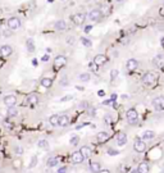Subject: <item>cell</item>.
<instances>
[{"mask_svg":"<svg viewBox=\"0 0 164 173\" xmlns=\"http://www.w3.org/2000/svg\"><path fill=\"white\" fill-rule=\"evenodd\" d=\"M49 59H50V57H49V54H46V55H44V57H42V59H41V60H42V62H49Z\"/></svg>","mask_w":164,"mask_h":173,"instance_id":"cell-42","label":"cell"},{"mask_svg":"<svg viewBox=\"0 0 164 173\" xmlns=\"http://www.w3.org/2000/svg\"><path fill=\"white\" fill-rule=\"evenodd\" d=\"M153 106L156 110H161L164 109V96H158L153 100Z\"/></svg>","mask_w":164,"mask_h":173,"instance_id":"cell-9","label":"cell"},{"mask_svg":"<svg viewBox=\"0 0 164 173\" xmlns=\"http://www.w3.org/2000/svg\"><path fill=\"white\" fill-rule=\"evenodd\" d=\"M154 137H155V132L154 131H145L142 133V139L145 140V141H150V140H153Z\"/></svg>","mask_w":164,"mask_h":173,"instance_id":"cell-24","label":"cell"},{"mask_svg":"<svg viewBox=\"0 0 164 173\" xmlns=\"http://www.w3.org/2000/svg\"><path fill=\"white\" fill-rule=\"evenodd\" d=\"M14 153L17 155H22L23 154V147L22 146H18V145H17V146L14 147Z\"/></svg>","mask_w":164,"mask_h":173,"instance_id":"cell-37","label":"cell"},{"mask_svg":"<svg viewBox=\"0 0 164 173\" xmlns=\"http://www.w3.org/2000/svg\"><path fill=\"white\" fill-rule=\"evenodd\" d=\"M10 35H12V34H10V32H8V31L3 32V36H10Z\"/></svg>","mask_w":164,"mask_h":173,"instance_id":"cell-45","label":"cell"},{"mask_svg":"<svg viewBox=\"0 0 164 173\" xmlns=\"http://www.w3.org/2000/svg\"><path fill=\"white\" fill-rule=\"evenodd\" d=\"M104 122L106 124H110L113 122V117L110 116V114H105V117H104Z\"/></svg>","mask_w":164,"mask_h":173,"instance_id":"cell-34","label":"cell"},{"mask_svg":"<svg viewBox=\"0 0 164 173\" xmlns=\"http://www.w3.org/2000/svg\"><path fill=\"white\" fill-rule=\"evenodd\" d=\"M90 169L92 173H99L101 170V164L99 162H91L90 163Z\"/></svg>","mask_w":164,"mask_h":173,"instance_id":"cell-21","label":"cell"},{"mask_svg":"<svg viewBox=\"0 0 164 173\" xmlns=\"http://www.w3.org/2000/svg\"><path fill=\"white\" fill-rule=\"evenodd\" d=\"M3 101H4L5 106L12 108V106H14L15 103H17V96H15V95H7V96H4Z\"/></svg>","mask_w":164,"mask_h":173,"instance_id":"cell-7","label":"cell"},{"mask_svg":"<svg viewBox=\"0 0 164 173\" xmlns=\"http://www.w3.org/2000/svg\"><path fill=\"white\" fill-rule=\"evenodd\" d=\"M118 73L119 72H118L117 69H112L110 71V78H112V80H115V78L118 77Z\"/></svg>","mask_w":164,"mask_h":173,"instance_id":"cell-38","label":"cell"},{"mask_svg":"<svg viewBox=\"0 0 164 173\" xmlns=\"http://www.w3.org/2000/svg\"><path fill=\"white\" fill-rule=\"evenodd\" d=\"M26 49H27L28 53H33L35 52V44H33V40L32 39H28L26 41Z\"/></svg>","mask_w":164,"mask_h":173,"instance_id":"cell-25","label":"cell"},{"mask_svg":"<svg viewBox=\"0 0 164 173\" xmlns=\"http://www.w3.org/2000/svg\"><path fill=\"white\" fill-rule=\"evenodd\" d=\"M109 154H110V155H117V154H119V151H117V150H112V149H110V150H109Z\"/></svg>","mask_w":164,"mask_h":173,"instance_id":"cell-43","label":"cell"},{"mask_svg":"<svg viewBox=\"0 0 164 173\" xmlns=\"http://www.w3.org/2000/svg\"><path fill=\"white\" fill-rule=\"evenodd\" d=\"M115 139H117V144L119 145V146H123V145H126V142H127V136H126L124 132H119Z\"/></svg>","mask_w":164,"mask_h":173,"instance_id":"cell-16","label":"cell"},{"mask_svg":"<svg viewBox=\"0 0 164 173\" xmlns=\"http://www.w3.org/2000/svg\"><path fill=\"white\" fill-rule=\"evenodd\" d=\"M59 117L60 116H58V114H53V116H50V118H49V123L51 124V126H58V123H59Z\"/></svg>","mask_w":164,"mask_h":173,"instance_id":"cell-27","label":"cell"},{"mask_svg":"<svg viewBox=\"0 0 164 173\" xmlns=\"http://www.w3.org/2000/svg\"><path fill=\"white\" fill-rule=\"evenodd\" d=\"M138 68V60L136 59H130L127 62V69L130 71V72H133V71H136Z\"/></svg>","mask_w":164,"mask_h":173,"instance_id":"cell-15","label":"cell"},{"mask_svg":"<svg viewBox=\"0 0 164 173\" xmlns=\"http://www.w3.org/2000/svg\"><path fill=\"white\" fill-rule=\"evenodd\" d=\"M153 64L156 68H164V55L163 54H158L155 58L153 59Z\"/></svg>","mask_w":164,"mask_h":173,"instance_id":"cell-12","label":"cell"},{"mask_svg":"<svg viewBox=\"0 0 164 173\" xmlns=\"http://www.w3.org/2000/svg\"><path fill=\"white\" fill-rule=\"evenodd\" d=\"M65 64H67V58L64 57V55H58V57L55 58V60H54V67H55V69H59V68L64 67Z\"/></svg>","mask_w":164,"mask_h":173,"instance_id":"cell-8","label":"cell"},{"mask_svg":"<svg viewBox=\"0 0 164 173\" xmlns=\"http://www.w3.org/2000/svg\"><path fill=\"white\" fill-rule=\"evenodd\" d=\"M59 164V160H58V158H49L48 160H46V165H48L49 168H54V167H56V165Z\"/></svg>","mask_w":164,"mask_h":173,"instance_id":"cell-23","label":"cell"},{"mask_svg":"<svg viewBox=\"0 0 164 173\" xmlns=\"http://www.w3.org/2000/svg\"><path fill=\"white\" fill-rule=\"evenodd\" d=\"M67 170H68V169H67V167H60L58 169V173H67Z\"/></svg>","mask_w":164,"mask_h":173,"instance_id":"cell-40","label":"cell"},{"mask_svg":"<svg viewBox=\"0 0 164 173\" xmlns=\"http://www.w3.org/2000/svg\"><path fill=\"white\" fill-rule=\"evenodd\" d=\"M67 44H69V45H73L74 44V37L73 36H69V37H67Z\"/></svg>","mask_w":164,"mask_h":173,"instance_id":"cell-39","label":"cell"},{"mask_svg":"<svg viewBox=\"0 0 164 173\" xmlns=\"http://www.w3.org/2000/svg\"><path fill=\"white\" fill-rule=\"evenodd\" d=\"M99 173H110V170L109 169H101Z\"/></svg>","mask_w":164,"mask_h":173,"instance_id":"cell-46","label":"cell"},{"mask_svg":"<svg viewBox=\"0 0 164 173\" xmlns=\"http://www.w3.org/2000/svg\"><path fill=\"white\" fill-rule=\"evenodd\" d=\"M22 167H23V164H22V159H20V158H18V159H15L14 162H13V168H14V169L19 170Z\"/></svg>","mask_w":164,"mask_h":173,"instance_id":"cell-30","label":"cell"},{"mask_svg":"<svg viewBox=\"0 0 164 173\" xmlns=\"http://www.w3.org/2000/svg\"><path fill=\"white\" fill-rule=\"evenodd\" d=\"M99 95H100V96H104V95H105V92L101 90V91H99Z\"/></svg>","mask_w":164,"mask_h":173,"instance_id":"cell-48","label":"cell"},{"mask_svg":"<svg viewBox=\"0 0 164 173\" xmlns=\"http://www.w3.org/2000/svg\"><path fill=\"white\" fill-rule=\"evenodd\" d=\"M79 80L83 81V82H87V81L91 80V75H90L89 72H85V73H81L79 75Z\"/></svg>","mask_w":164,"mask_h":173,"instance_id":"cell-31","label":"cell"},{"mask_svg":"<svg viewBox=\"0 0 164 173\" xmlns=\"http://www.w3.org/2000/svg\"><path fill=\"white\" fill-rule=\"evenodd\" d=\"M59 83H60L62 86H68V85H69L68 77H65V76H64V77H62V78H60V82H59Z\"/></svg>","mask_w":164,"mask_h":173,"instance_id":"cell-36","label":"cell"},{"mask_svg":"<svg viewBox=\"0 0 164 173\" xmlns=\"http://www.w3.org/2000/svg\"><path fill=\"white\" fill-rule=\"evenodd\" d=\"M37 146L38 147H40V149H49V141H48V140H40V141H38L37 142Z\"/></svg>","mask_w":164,"mask_h":173,"instance_id":"cell-29","label":"cell"},{"mask_svg":"<svg viewBox=\"0 0 164 173\" xmlns=\"http://www.w3.org/2000/svg\"><path fill=\"white\" fill-rule=\"evenodd\" d=\"M156 80H158V75H155V73H153V72H147L142 76V80L141 81H142L145 85L151 86L156 82Z\"/></svg>","mask_w":164,"mask_h":173,"instance_id":"cell-1","label":"cell"},{"mask_svg":"<svg viewBox=\"0 0 164 173\" xmlns=\"http://www.w3.org/2000/svg\"><path fill=\"white\" fill-rule=\"evenodd\" d=\"M79 151H81V154L85 156V159H87V158H90V156H91V154H92V150H91V147H89V146H81V149H79Z\"/></svg>","mask_w":164,"mask_h":173,"instance_id":"cell-20","label":"cell"},{"mask_svg":"<svg viewBox=\"0 0 164 173\" xmlns=\"http://www.w3.org/2000/svg\"><path fill=\"white\" fill-rule=\"evenodd\" d=\"M12 54H13V48L10 46V45H3V46L0 48V55H1V57L8 58Z\"/></svg>","mask_w":164,"mask_h":173,"instance_id":"cell-10","label":"cell"},{"mask_svg":"<svg viewBox=\"0 0 164 173\" xmlns=\"http://www.w3.org/2000/svg\"><path fill=\"white\" fill-rule=\"evenodd\" d=\"M54 26H55V30H58V31H64V30H67V23L63 21V19L56 21Z\"/></svg>","mask_w":164,"mask_h":173,"instance_id":"cell-22","label":"cell"},{"mask_svg":"<svg viewBox=\"0 0 164 173\" xmlns=\"http://www.w3.org/2000/svg\"><path fill=\"white\" fill-rule=\"evenodd\" d=\"M109 137H110V135H109V132H106V131H100V132H97V135H96V140L100 144L108 141Z\"/></svg>","mask_w":164,"mask_h":173,"instance_id":"cell-13","label":"cell"},{"mask_svg":"<svg viewBox=\"0 0 164 173\" xmlns=\"http://www.w3.org/2000/svg\"><path fill=\"white\" fill-rule=\"evenodd\" d=\"M86 21V14L85 13H77L73 16V22L77 24V26H82Z\"/></svg>","mask_w":164,"mask_h":173,"instance_id":"cell-11","label":"cell"},{"mask_svg":"<svg viewBox=\"0 0 164 173\" xmlns=\"http://www.w3.org/2000/svg\"><path fill=\"white\" fill-rule=\"evenodd\" d=\"M85 1H91V0H85Z\"/></svg>","mask_w":164,"mask_h":173,"instance_id":"cell-52","label":"cell"},{"mask_svg":"<svg viewBox=\"0 0 164 173\" xmlns=\"http://www.w3.org/2000/svg\"><path fill=\"white\" fill-rule=\"evenodd\" d=\"M108 62V58H106V55H104V54H97V55H95V58H94V63L96 65H104L105 63Z\"/></svg>","mask_w":164,"mask_h":173,"instance_id":"cell-14","label":"cell"},{"mask_svg":"<svg viewBox=\"0 0 164 173\" xmlns=\"http://www.w3.org/2000/svg\"><path fill=\"white\" fill-rule=\"evenodd\" d=\"M69 121H71V118H69L67 114H63V116L59 117V123L58 126L59 127H67L69 124Z\"/></svg>","mask_w":164,"mask_h":173,"instance_id":"cell-17","label":"cell"},{"mask_svg":"<svg viewBox=\"0 0 164 173\" xmlns=\"http://www.w3.org/2000/svg\"><path fill=\"white\" fill-rule=\"evenodd\" d=\"M40 83H41V86H42V87L49 88V87H51V85H53V80H51V78L45 77V78H42V80H41Z\"/></svg>","mask_w":164,"mask_h":173,"instance_id":"cell-26","label":"cell"},{"mask_svg":"<svg viewBox=\"0 0 164 173\" xmlns=\"http://www.w3.org/2000/svg\"><path fill=\"white\" fill-rule=\"evenodd\" d=\"M126 118H127V121L130 122L131 124L136 123V122L138 121V113H137V110H136V109H133V108L128 109V110L126 112Z\"/></svg>","mask_w":164,"mask_h":173,"instance_id":"cell-2","label":"cell"},{"mask_svg":"<svg viewBox=\"0 0 164 173\" xmlns=\"http://www.w3.org/2000/svg\"><path fill=\"white\" fill-rule=\"evenodd\" d=\"M91 28H92V26H86L83 28V31H85V34H89L90 31H91Z\"/></svg>","mask_w":164,"mask_h":173,"instance_id":"cell-41","label":"cell"},{"mask_svg":"<svg viewBox=\"0 0 164 173\" xmlns=\"http://www.w3.org/2000/svg\"><path fill=\"white\" fill-rule=\"evenodd\" d=\"M89 18L91 19V21H100V19L102 18V12L101 9H92L91 12L89 13Z\"/></svg>","mask_w":164,"mask_h":173,"instance_id":"cell-6","label":"cell"},{"mask_svg":"<svg viewBox=\"0 0 164 173\" xmlns=\"http://www.w3.org/2000/svg\"><path fill=\"white\" fill-rule=\"evenodd\" d=\"M0 24H1V23H0Z\"/></svg>","mask_w":164,"mask_h":173,"instance_id":"cell-54","label":"cell"},{"mask_svg":"<svg viewBox=\"0 0 164 173\" xmlns=\"http://www.w3.org/2000/svg\"><path fill=\"white\" fill-rule=\"evenodd\" d=\"M71 160H72V163H73V164H82V163H83V160H85V156L81 154V151L78 150V151L72 153Z\"/></svg>","mask_w":164,"mask_h":173,"instance_id":"cell-4","label":"cell"},{"mask_svg":"<svg viewBox=\"0 0 164 173\" xmlns=\"http://www.w3.org/2000/svg\"><path fill=\"white\" fill-rule=\"evenodd\" d=\"M69 99H72L71 95H69V96H65V98H63V99H60V101H67V100H69Z\"/></svg>","mask_w":164,"mask_h":173,"instance_id":"cell-44","label":"cell"},{"mask_svg":"<svg viewBox=\"0 0 164 173\" xmlns=\"http://www.w3.org/2000/svg\"><path fill=\"white\" fill-rule=\"evenodd\" d=\"M48 1H49V3H53V0H48Z\"/></svg>","mask_w":164,"mask_h":173,"instance_id":"cell-51","label":"cell"},{"mask_svg":"<svg viewBox=\"0 0 164 173\" xmlns=\"http://www.w3.org/2000/svg\"><path fill=\"white\" fill-rule=\"evenodd\" d=\"M26 101H27V104H30V105H36V104L38 103V96L36 95V94H31V95L27 96Z\"/></svg>","mask_w":164,"mask_h":173,"instance_id":"cell-19","label":"cell"},{"mask_svg":"<svg viewBox=\"0 0 164 173\" xmlns=\"http://www.w3.org/2000/svg\"><path fill=\"white\" fill-rule=\"evenodd\" d=\"M131 173H140V172H138V170H137V168H136V169H133Z\"/></svg>","mask_w":164,"mask_h":173,"instance_id":"cell-49","label":"cell"},{"mask_svg":"<svg viewBox=\"0 0 164 173\" xmlns=\"http://www.w3.org/2000/svg\"><path fill=\"white\" fill-rule=\"evenodd\" d=\"M8 117L9 118H13V117H17L18 116V110L14 108V106H12V108H8Z\"/></svg>","mask_w":164,"mask_h":173,"instance_id":"cell-28","label":"cell"},{"mask_svg":"<svg viewBox=\"0 0 164 173\" xmlns=\"http://www.w3.org/2000/svg\"><path fill=\"white\" fill-rule=\"evenodd\" d=\"M32 64H33V65H37V64H38L37 59H33V60H32Z\"/></svg>","mask_w":164,"mask_h":173,"instance_id":"cell-47","label":"cell"},{"mask_svg":"<svg viewBox=\"0 0 164 173\" xmlns=\"http://www.w3.org/2000/svg\"><path fill=\"white\" fill-rule=\"evenodd\" d=\"M133 150L136 153H144L146 150V144L144 142V140L136 139V141L133 142Z\"/></svg>","mask_w":164,"mask_h":173,"instance_id":"cell-5","label":"cell"},{"mask_svg":"<svg viewBox=\"0 0 164 173\" xmlns=\"http://www.w3.org/2000/svg\"><path fill=\"white\" fill-rule=\"evenodd\" d=\"M137 170L140 173H149V172H150V165H149V163L142 162V163H140V164H138Z\"/></svg>","mask_w":164,"mask_h":173,"instance_id":"cell-18","label":"cell"},{"mask_svg":"<svg viewBox=\"0 0 164 173\" xmlns=\"http://www.w3.org/2000/svg\"><path fill=\"white\" fill-rule=\"evenodd\" d=\"M36 164H37V156H36V155H33L32 159H31V163H30V165H28V167H30V168H33Z\"/></svg>","mask_w":164,"mask_h":173,"instance_id":"cell-35","label":"cell"},{"mask_svg":"<svg viewBox=\"0 0 164 173\" xmlns=\"http://www.w3.org/2000/svg\"><path fill=\"white\" fill-rule=\"evenodd\" d=\"M81 42L85 45V46H87V48H91V45H92L91 40L87 39V37H81Z\"/></svg>","mask_w":164,"mask_h":173,"instance_id":"cell-33","label":"cell"},{"mask_svg":"<svg viewBox=\"0 0 164 173\" xmlns=\"http://www.w3.org/2000/svg\"><path fill=\"white\" fill-rule=\"evenodd\" d=\"M79 142V137L78 136H72L71 140H69V144L72 145V146H77Z\"/></svg>","mask_w":164,"mask_h":173,"instance_id":"cell-32","label":"cell"},{"mask_svg":"<svg viewBox=\"0 0 164 173\" xmlns=\"http://www.w3.org/2000/svg\"><path fill=\"white\" fill-rule=\"evenodd\" d=\"M163 173H164V172H163Z\"/></svg>","mask_w":164,"mask_h":173,"instance_id":"cell-55","label":"cell"},{"mask_svg":"<svg viewBox=\"0 0 164 173\" xmlns=\"http://www.w3.org/2000/svg\"><path fill=\"white\" fill-rule=\"evenodd\" d=\"M62 1H63V0H62Z\"/></svg>","mask_w":164,"mask_h":173,"instance_id":"cell-53","label":"cell"},{"mask_svg":"<svg viewBox=\"0 0 164 173\" xmlns=\"http://www.w3.org/2000/svg\"><path fill=\"white\" fill-rule=\"evenodd\" d=\"M115 1H117V3H122L123 0H115Z\"/></svg>","mask_w":164,"mask_h":173,"instance_id":"cell-50","label":"cell"},{"mask_svg":"<svg viewBox=\"0 0 164 173\" xmlns=\"http://www.w3.org/2000/svg\"><path fill=\"white\" fill-rule=\"evenodd\" d=\"M8 27H9L12 31H15V30H18V28L20 27L19 18H17V17H10V18L8 19Z\"/></svg>","mask_w":164,"mask_h":173,"instance_id":"cell-3","label":"cell"}]
</instances>
